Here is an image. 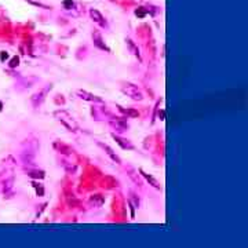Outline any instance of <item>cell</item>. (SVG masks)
Here are the masks:
<instances>
[{
    "instance_id": "ba28073f",
    "label": "cell",
    "mask_w": 248,
    "mask_h": 248,
    "mask_svg": "<svg viewBox=\"0 0 248 248\" xmlns=\"http://www.w3.org/2000/svg\"><path fill=\"white\" fill-rule=\"evenodd\" d=\"M64 4H65L66 8H69V7H72V6H73V2H72V0H66V2H65Z\"/></svg>"
},
{
    "instance_id": "7a4b0ae2",
    "label": "cell",
    "mask_w": 248,
    "mask_h": 248,
    "mask_svg": "<svg viewBox=\"0 0 248 248\" xmlns=\"http://www.w3.org/2000/svg\"><path fill=\"white\" fill-rule=\"evenodd\" d=\"M123 91L126 92L127 95H130L132 99H137V101H138V99L141 101V99L144 98V95H142V92L138 90V87H135V85H132V84H128L127 87L123 90Z\"/></svg>"
},
{
    "instance_id": "6da1fadb",
    "label": "cell",
    "mask_w": 248,
    "mask_h": 248,
    "mask_svg": "<svg viewBox=\"0 0 248 248\" xmlns=\"http://www.w3.org/2000/svg\"><path fill=\"white\" fill-rule=\"evenodd\" d=\"M57 116L59 117L58 120L62 121V123L65 124V126L69 128V130H72V131H76V130H77V124H76L75 121H73V119L70 117V116H68L65 112H58V113H57Z\"/></svg>"
},
{
    "instance_id": "8992f818",
    "label": "cell",
    "mask_w": 248,
    "mask_h": 248,
    "mask_svg": "<svg viewBox=\"0 0 248 248\" xmlns=\"http://www.w3.org/2000/svg\"><path fill=\"white\" fill-rule=\"evenodd\" d=\"M92 37H94V42H95V44H97V46H98V47H101V48H104V50H108V47H106V46H105V44H102V39H101V36H99V35H98V33H95V35H94V36H92Z\"/></svg>"
},
{
    "instance_id": "52a82bcc",
    "label": "cell",
    "mask_w": 248,
    "mask_h": 248,
    "mask_svg": "<svg viewBox=\"0 0 248 248\" xmlns=\"http://www.w3.org/2000/svg\"><path fill=\"white\" fill-rule=\"evenodd\" d=\"M144 175H145V176H146V179H147V181H149V182H152V183H153V186H156V188H160V185H159V182H157V181H156V179H154V178H152V176L146 175V174H144Z\"/></svg>"
},
{
    "instance_id": "9c48e42d",
    "label": "cell",
    "mask_w": 248,
    "mask_h": 248,
    "mask_svg": "<svg viewBox=\"0 0 248 248\" xmlns=\"http://www.w3.org/2000/svg\"><path fill=\"white\" fill-rule=\"evenodd\" d=\"M135 14H137L138 17H144L145 15V10H142V8H141V10H137V13Z\"/></svg>"
},
{
    "instance_id": "5b68a950",
    "label": "cell",
    "mask_w": 248,
    "mask_h": 248,
    "mask_svg": "<svg viewBox=\"0 0 248 248\" xmlns=\"http://www.w3.org/2000/svg\"><path fill=\"white\" fill-rule=\"evenodd\" d=\"M79 94L82 95V98L83 99H85V101H101L99 98H95L94 95H91V94H88V92H85V91H79Z\"/></svg>"
},
{
    "instance_id": "3957f363",
    "label": "cell",
    "mask_w": 248,
    "mask_h": 248,
    "mask_svg": "<svg viewBox=\"0 0 248 248\" xmlns=\"http://www.w3.org/2000/svg\"><path fill=\"white\" fill-rule=\"evenodd\" d=\"M90 15H91V18L97 23H99V25H102V26L106 25V22H105V20H104V17H102V14L99 13L98 10H91V11H90Z\"/></svg>"
},
{
    "instance_id": "277c9868",
    "label": "cell",
    "mask_w": 248,
    "mask_h": 248,
    "mask_svg": "<svg viewBox=\"0 0 248 248\" xmlns=\"http://www.w3.org/2000/svg\"><path fill=\"white\" fill-rule=\"evenodd\" d=\"M99 146H102V147H104V149H105V150H106V153H108V154H109V156H110V157H112V159H113V160H114V161H116V163H119V164H120V163H121V160H120V157H119V156H117V154H116V153H113V150H112V149H110V147H109V146H108V145H102V144H99Z\"/></svg>"
}]
</instances>
